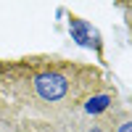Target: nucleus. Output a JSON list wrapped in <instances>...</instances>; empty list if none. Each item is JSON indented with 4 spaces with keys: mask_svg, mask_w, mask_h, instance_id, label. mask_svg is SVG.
<instances>
[{
    "mask_svg": "<svg viewBox=\"0 0 132 132\" xmlns=\"http://www.w3.org/2000/svg\"><path fill=\"white\" fill-rule=\"evenodd\" d=\"M69 29H71V35H74V40L79 42V45L101 50V35H98V32L87 24V21L77 19V16H69Z\"/></svg>",
    "mask_w": 132,
    "mask_h": 132,
    "instance_id": "f03ea898",
    "label": "nucleus"
},
{
    "mask_svg": "<svg viewBox=\"0 0 132 132\" xmlns=\"http://www.w3.org/2000/svg\"><path fill=\"white\" fill-rule=\"evenodd\" d=\"M116 132H132V124H129V119L124 116L122 122H119V127H116Z\"/></svg>",
    "mask_w": 132,
    "mask_h": 132,
    "instance_id": "20e7f679",
    "label": "nucleus"
},
{
    "mask_svg": "<svg viewBox=\"0 0 132 132\" xmlns=\"http://www.w3.org/2000/svg\"><path fill=\"white\" fill-rule=\"evenodd\" d=\"M32 90H35V98L42 103H63V101H69L71 82L63 71L45 69L32 77Z\"/></svg>",
    "mask_w": 132,
    "mask_h": 132,
    "instance_id": "f257e3e1",
    "label": "nucleus"
},
{
    "mask_svg": "<svg viewBox=\"0 0 132 132\" xmlns=\"http://www.w3.org/2000/svg\"><path fill=\"white\" fill-rule=\"evenodd\" d=\"M114 93H93V95H87V101H85V114H90V116H101L103 111H108L114 103Z\"/></svg>",
    "mask_w": 132,
    "mask_h": 132,
    "instance_id": "7ed1b4c3",
    "label": "nucleus"
},
{
    "mask_svg": "<svg viewBox=\"0 0 132 132\" xmlns=\"http://www.w3.org/2000/svg\"><path fill=\"white\" fill-rule=\"evenodd\" d=\"M87 132H111V129H108V127H103V124H93Z\"/></svg>",
    "mask_w": 132,
    "mask_h": 132,
    "instance_id": "39448f33",
    "label": "nucleus"
}]
</instances>
